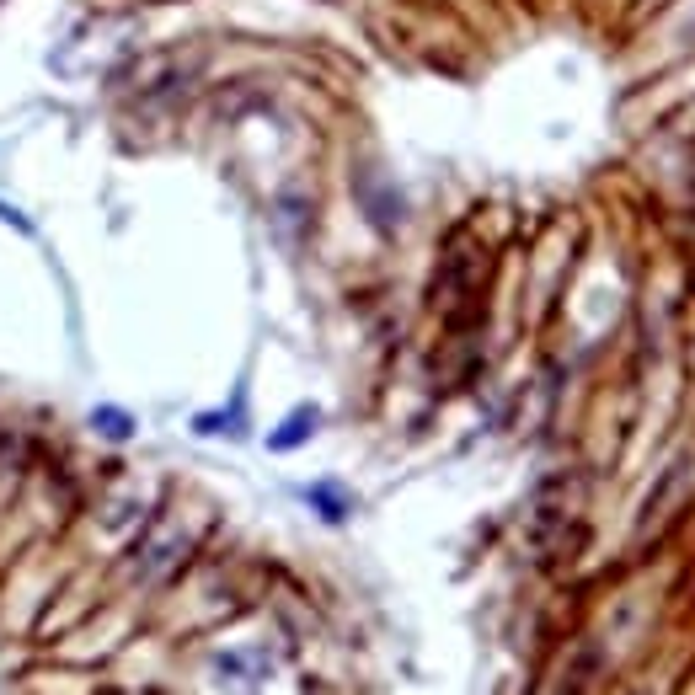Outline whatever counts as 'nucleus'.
Instances as JSON below:
<instances>
[{"label":"nucleus","instance_id":"f03ea898","mask_svg":"<svg viewBox=\"0 0 695 695\" xmlns=\"http://www.w3.org/2000/svg\"><path fill=\"white\" fill-rule=\"evenodd\" d=\"M91 423H97V434H113V439H129V434H134V423H129L123 412H113V407H107V412H97Z\"/></svg>","mask_w":695,"mask_h":695},{"label":"nucleus","instance_id":"7ed1b4c3","mask_svg":"<svg viewBox=\"0 0 695 695\" xmlns=\"http://www.w3.org/2000/svg\"><path fill=\"white\" fill-rule=\"evenodd\" d=\"M332 492H337V487H316V492H311V498L321 503V514H327V519H343V503H337V498H332Z\"/></svg>","mask_w":695,"mask_h":695},{"label":"nucleus","instance_id":"f257e3e1","mask_svg":"<svg viewBox=\"0 0 695 695\" xmlns=\"http://www.w3.org/2000/svg\"><path fill=\"white\" fill-rule=\"evenodd\" d=\"M311 428H316V412H300V417H289V423L278 428V434H273L268 444H273V450H295V444H300L305 434H311Z\"/></svg>","mask_w":695,"mask_h":695}]
</instances>
